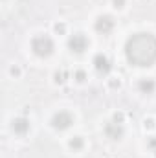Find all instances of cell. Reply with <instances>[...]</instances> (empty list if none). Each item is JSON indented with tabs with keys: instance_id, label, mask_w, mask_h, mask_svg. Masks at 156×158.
Wrapping results in <instances>:
<instances>
[{
	"instance_id": "obj_1",
	"label": "cell",
	"mask_w": 156,
	"mask_h": 158,
	"mask_svg": "<svg viewBox=\"0 0 156 158\" xmlns=\"http://www.w3.org/2000/svg\"><path fill=\"white\" fill-rule=\"evenodd\" d=\"M127 61L134 66H153L156 63V37L153 33H134L125 44Z\"/></svg>"
},
{
	"instance_id": "obj_2",
	"label": "cell",
	"mask_w": 156,
	"mask_h": 158,
	"mask_svg": "<svg viewBox=\"0 0 156 158\" xmlns=\"http://www.w3.org/2000/svg\"><path fill=\"white\" fill-rule=\"evenodd\" d=\"M53 48H55L53 40L50 39L48 35H39V37H35L31 40V50L39 57H50L53 53Z\"/></svg>"
},
{
	"instance_id": "obj_3",
	"label": "cell",
	"mask_w": 156,
	"mask_h": 158,
	"mask_svg": "<svg viewBox=\"0 0 156 158\" xmlns=\"http://www.w3.org/2000/svg\"><path fill=\"white\" fill-rule=\"evenodd\" d=\"M94 26H96V31H97V33H101V35H109V33L114 30L116 22H114L112 17H109V15H101V17L96 20Z\"/></svg>"
},
{
	"instance_id": "obj_4",
	"label": "cell",
	"mask_w": 156,
	"mask_h": 158,
	"mask_svg": "<svg viewBox=\"0 0 156 158\" xmlns=\"http://www.w3.org/2000/svg\"><path fill=\"white\" fill-rule=\"evenodd\" d=\"M68 48L74 53H83L88 48V40H86V37L83 33H76V35H72L68 39Z\"/></svg>"
},
{
	"instance_id": "obj_5",
	"label": "cell",
	"mask_w": 156,
	"mask_h": 158,
	"mask_svg": "<svg viewBox=\"0 0 156 158\" xmlns=\"http://www.w3.org/2000/svg\"><path fill=\"white\" fill-rule=\"evenodd\" d=\"M72 123H74L72 114H68V112H64V110L57 112V114L51 118V125H53L55 129H59V131H64V129H68Z\"/></svg>"
},
{
	"instance_id": "obj_6",
	"label": "cell",
	"mask_w": 156,
	"mask_h": 158,
	"mask_svg": "<svg viewBox=\"0 0 156 158\" xmlns=\"http://www.w3.org/2000/svg\"><path fill=\"white\" fill-rule=\"evenodd\" d=\"M94 66H96V70L99 72V74H109L110 72V68H112V64H110V59L105 55V53H97L96 57H94Z\"/></svg>"
},
{
	"instance_id": "obj_7",
	"label": "cell",
	"mask_w": 156,
	"mask_h": 158,
	"mask_svg": "<svg viewBox=\"0 0 156 158\" xmlns=\"http://www.w3.org/2000/svg\"><path fill=\"white\" fill-rule=\"evenodd\" d=\"M105 134H107L109 138H112V140L121 138V136H123V127H121V123H116V121L107 123V125H105Z\"/></svg>"
},
{
	"instance_id": "obj_8",
	"label": "cell",
	"mask_w": 156,
	"mask_h": 158,
	"mask_svg": "<svg viewBox=\"0 0 156 158\" xmlns=\"http://www.w3.org/2000/svg\"><path fill=\"white\" fill-rule=\"evenodd\" d=\"M13 131L17 132V134H26L28 131H30V121L26 118H17V119H13Z\"/></svg>"
},
{
	"instance_id": "obj_9",
	"label": "cell",
	"mask_w": 156,
	"mask_h": 158,
	"mask_svg": "<svg viewBox=\"0 0 156 158\" xmlns=\"http://www.w3.org/2000/svg\"><path fill=\"white\" fill-rule=\"evenodd\" d=\"M154 88H156V85H154L153 79H143V81L140 83V90H142L143 94H153Z\"/></svg>"
},
{
	"instance_id": "obj_10",
	"label": "cell",
	"mask_w": 156,
	"mask_h": 158,
	"mask_svg": "<svg viewBox=\"0 0 156 158\" xmlns=\"http://www.w3.org/2000/svg\"><path fill=\"white\" fill-rule=\"evenodd\" d=\"M70 147H72V149H81V147H83V140H81V136H76V138L70 140Z\"/></svg>"
},
{
	"instance_id": "obj_11",
	"label": "cell",
	"mask_w": 156,
	"mask_h": 158,
	"mask_svg": "<svg viewBox=\"0 0 156 158\" xmlns=\"http://www.w3.org/2000/svg\"><path fill=\"white\" fill-rule=\"evenodd\" d=\"M125 0H114V7H123Z\"/></svg>"
},
{
	"instance_id": "obj_12",
	"label": "cell",
	"mask_w": 156,
	"mask_h": 158,
	"mask_svg": "<svg viewBox=\"0 0 156 158\" xmlns=\"http://www.w3.org/2000/svg\"><path fill=\"white\" fill-rule=\"evenodd\" d=\"M77 81H84V72H77Z\"/></svg>"
},
{
	"instance_id": "obj_13",
	"label": "cell",
	"mask_w": 156,
	"mask_h": 158,
	"mask_svg": "<svg viewBox=\"0 0 156 158\" xmlns=\"http://www.w3.org/2000/svg\"><path fill=\"white\" fill-rule=\"evenodd\" d=\"M55 30H57V31H64V26H59V24H57V26H55Z\"/></svg>"
}]
</instances>
